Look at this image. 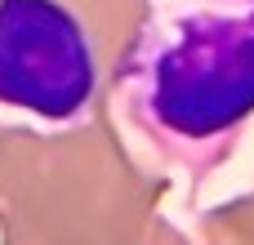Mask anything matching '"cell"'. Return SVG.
<instances>
[{
	"label": "cell",
	"instance_id": "obj_2",
	"mask_svg": "<svg viewBox=\"0 0 254 245\" xmlns=\"http://www.w3.org/2000/svg\"><path fill=\"white\" fill-rule=\"evenodd\" d=\"M94 85L85 22L63 0H0V103L67 121L94 98Z\"/></svg>",
	"mask_w": 254,
	"mask_h": 245
},
{
	"label": "cell",
	"instance_id": "obj_1",
	"mask_svg": "<svg viewBox=\"0 0 254 245\" xmlns=\"http://www.w3.org/2000/svg\"><path fill=\"white\" fill-rule=\"evenodd\" d=\"M134 112L174 143H210L254 112V13H188L147 27L125 62Z\"/></svg>",
	"mask_w": 254,
	"mask_h": 245
}]
</instances>
